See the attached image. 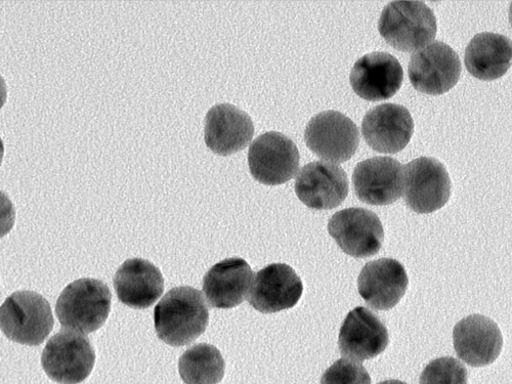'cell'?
Instances as JSON below:
<instances>
[{
    "instance_id": "6da1fadb",
    "label": "cell",
    "mask_w": 512,
    "mask_h": 384,
    "mask_svg": "<svg viewBox=\"0 0 512 384\" xmlns=\"http://www.w3.org/2000/svg\"><path fill=\"white\" fill-rule=\"evenodd\" d=\"M209 323V310L202 293L192 287L168 291L154 310L158 337L165 344L184 347L194 343Z\"/></svg>"
},
{
    "instance_id": "7a4b0ae2",
    "label": "cell",
    "mask_w": 512,
    "mask_h": 384,
    "mask_svg": "<svg viewBox=\"0 0 512 384\" xmlns=\"http://www.w3.org/2000/svg\"><path fill=\"white\" fill-rule=\"evenodd\" d=\"M109 287L97 279H80L61 293L56 314L64 328L89 334L100 329L111 311Z\"/></svg>"
},
{
    "instance_id": "3957f363",
    "label": "cell",
    "mask_w": 512,
    "mask_h": 384,
    "mask_svg": "<svg viewBox=\"0 0 512 384\" xmlns=\"http://www.w3.org/2000/svg\"><path fill=\"white\" fill-rule=\"evenodd\" d=\"M378 31L397 51L412 53L435 40L438 25L423 2H393L382 11Z\"/></svg>"
},
{
    "instance_id": "277c9868",
    "label": "cell",
    "mask_w": 512,
    "mask_h": 384,
    "mask_svg": "<svg viewBox=\"0 0 512 384\" xmlns=\"http://www.w3.org/2000/svg\"><path fill=\"white\" fill-rule=\"evenodd\" d=\"M54 323L49 302L33 291H17L0 307V330L21 345L40 346Z\"/></svg>"
},
{
    "instance_id": "5b68a950",
    "label": "cell",
    "mask_w": 512,
    "mask_h": 384,
    "mask_svg": "<svg viewBox=\"0 0 512 384\" xmlns=\"http://www.w3.org/2000/svg\"><path fill=\"white\" fill-rule=\"evenodd\" d=\"M96 353L84 334L63 329L54 335L42 353L41 364L47 375L62 384H78L93 371Z\"/></svg>"
},
{
    "instance_id": "8992f818",
    "label": "cell",
    "mask_w": 512,
    "mask_h": 384,
    "mask_svg": "<svg viewBox=\"0 0 512 384\" xmlns=\"http://www.w3.org/2000/svg\"><path fill=\"white\" fill-rule=\"evenodd\" d=\"M452 183L444 164L436 158L420 157L403 167V192L407 206L419 215L444 207Z\"/></svg>"
},
{
    "instance_id": "52a82bcc",
    "label": "cell",
    "mask_w": 512,
    "mask_h": 384,
    "mask_svg": "<svg viewBox=\"0 0 512 384\" xmlns=\"http://www.w3.org/2000/svg\"><path fill=\"white\" fill-rule=\"evenodd\" d=\"M305 141L319 158L344 163L356 154L360 132L356 123L345 114L325 111L310 120L305 131Z\"/></svg>"
},
{
    "instance_id": "ba28073f",
    "label": "cell",
    "mask_w": 512,
    "mask_h": 384,
    "mask_svg": "<svg viewBox=\"0 0 512 384\" xmlns=\"http://www.w3.org/2000/svg\"><path fill=\"white\" fill-rule=\"evenodd\" d=\"M300 151L285 135L269 132L251 144L248 165L254 180L268 186L289 182L300 167Z\"/></svg>"
},
{
    "instance_id": "9c48e42d",
    "label": "cell",
    "mask_w": 512,
    "mask_h": 384,
    "mask_svg": "<svg viewBox=\"0 0 512 384\" xmlns=\"http://www.w3.org/2000/svg\"><path fill=\"white\" fill-rule=\"evenodd\" d=\"M461 62L456 52L442 41L415 53L408 73L419 93L441 96L452 90L461 76Z\"/></svg>"
},
{
    "instance_id": "30bf717a",
    "label": "cell",
    "mask_w": 512,
    "mask_h": 384,
    "mask_svg": "<svg viewBox=\"0 0 512 384\" xmlns=\"http://www.w3.org/2000/svg\"><path fill=\"white\" fill-rule=\"evenodd\" d=\"M328 232L340 249L355 259L377 254L384 241L381 221L373 211L365 208L336 212L329 221Z\"/></svg>"
},
{
    "instance_id": "8fae6325",
    "label": "cell",
    "mask_w": 512,
    "mask_h": 384,
    "mask_svg": "<svg viewBox=\"0 0 512 384\" xmlns=\"http://www.w3.org/2000/svg\"><path fill=\"white\" fill-rule=\"evenodd\" d=\"M349 188L344 168L322 161L305 165L294 185L298 199L315 210H330L343 204Z\"/></svg>"
},
{
    "instance_id": "7c38bea8",
    "label": "cell",
    "mask_w": 512,
    "mask_h": 384,
    "mask_svg": "<svg viewBox=\"0 0 512 384\" xmlns=\"http://www.w3.org/2000/svg\"><path fill=\"white\" fill-rule=\"evenodd\" d=\"M390 344V335L380 318L364 307L347 316L338 336V348L344 358L363 362L382 354Z\"/></svg>"
},
{
    "instance_id": "4fadbf2b",
    "label": "cell",
    "mask_w": 512,
    "mask_h": 384,
    "mask_svg": "<svg viewBox=\"0 0 512 384\" xmlns=\"http://www.w3.org/2000/svg\"><path fill=\"white\" fill-rule=\"evenodd\" d=\"M304 292V285L295 271L284 264H273L261 270L252 282L248 302L264 314L293 308Z\"/></svg>"
},
{
    "instance_id": "5bb4252c",
    "label": "cell",
    "mask_w": 512,
    "mask_h": 384,
    "mask_svg": "<svg viewBox=\"0 0 512 384\" xmlns=\"http://www.w3.org/2000/svg\"><path fill=\"white\" fill-rule=\"evenodd\" d=\"M414 120L409 110L398 104H382L371 109L362 122V135L374 151L396 154L410 143Z\"/></svg>"
},
{
    "instance_id": "9a60e30c",
    "label": "cell",
    "mask_w": 512,
    "mask_h": 384,
    "mask_svg": "<svg viewBox=\"0 0 512 384\" xmlns=\"http://www.w3.org/2000/svg\"><path fill=\"white\" fill-rule=\"evenodd\" d=\"M353 184L357 197L369 205L386 206L403 194V166L392 157H373L358 163Z\"/></svg>"
},
{
    "instance_id": "2e32d148",
    "label": "cell",
    "mask_w": 512,
    "mask_h": 384,
    "mask_svg": "<svg viewBox=\"0 0 512 384\" xmlns=\"http://www.w3.org/2000/svg\"><path fill=\"white\" fill-rule=\"evenodd\" d=\"M404 79L402 65L389 53L375 52L359 59L353 67L350 81L354 92L362 99L379 102L393 98Z\"/></svg>"
},
{
    "instance_id": "e0dca14e",
    "label": "cell",
    "mask_w": 512,
    "mask_h": 384,
    "mask_svg": "<svg viewBox=\"0 0 512 384\" xmlns=\"http://www.w3.org/2000/svg\"><path fill=\"white\" fill-rule=\"evenodd\" d=\"M457 356L472 367H485L499 357L503 337L498 325L482 315H471L459 321L453 330Z\"/></svg>"
},
{
    "instance_id": "ac0fdd59",
    "label": "cell",
    "mask_w": 512,
    "mask_h": 384,
    "mask_svg": "<svg viewBox=\"0 0 512 384\" xmlns=\"http://www.w3.org/2000/svg\"><path fill=\"white\" fill-rule=\"evenodd\" d=\"M254 135V124L248 114L231 104L213 106L206 114L204 140L206 146L222 156L245 149Z\"/></svg>"
},
{
    "instance_id": "d6986e66",
    "label": "cell",
    "mask_w": 512,
    "mask_h": 384,
    "mask_svg": "<svg viewBox=\"0 0 512 384\" xmlns=\"http://www.w3.org/2000/svg\"><path fill=\"white\" fill-rule=\"evenodd\" d=\"M408 275L404 266L393 259L368 263L358 279L359 293L374 310L395 308L407 291Z\"/></svg>"
},
{
    "instance_id": "ffe728a7",
    "label": "cell",
    "mask_w": 512,
    "mask_h": 384,
    "mask_svg": "<svg viewBox=\"0 0 512 384\" xmlns=\"http://www.w3.org/2000/svg\"><path fill=\"white\" fill-rule=\"evenodd\" d=\"M253 273L243 259H227L213 266L203 279V292L211 308L228 310L241 305L250 291Z\"/></svg>"
},
{
    "instance_id": "44dd1931",
    "label": "cell",
    "mask_w": 512,
    "mask_h": 384,
    "mask_svg": "<svg viewBox=\"0 0 512 384\" xmlns=\"http://www.w3.org/2000/svg\"><path fill=\"white\" fill-rule=\"evenodd\" d=\"M118 300L135 310L153 306L163 294L164 280L160 270L143 259L123 263L114 278Z\"/></svg>"
},
{
    "instance_id": "7402d4cb",
    "label": "cell",
    "mask_w": 512,
    "mask_h": 384,
    "mask_svg": "<svg viewBox=\"0 0 512 384\" xmlns=\"http://www.w3.org/2000/svg\"><path fill=\"white\" fill-rule=\"evenodd\" d=\"M512 60L511 39L500 34H477L465 50L464 63L474 77L496 80L508 71Z\"/></svg>"
},
{
    "instance_id": "603a6c76",
    "label": "cell",
    "mask_w": 512,
    "mask_h": 384,
    "mask_svg": "<svg viewBox=\"0 0 512 384\" xmlns=\"http://www.w3.org/2000/svg\"><path fill=\"white\" fill-rule=\"evenodd\" d=\"M225 370L226 363L221 352L207 344L192 347L179 362L180 375L186 384H219Z\"/></svg>"
},
{
    "instance_id": "cb8c5ba5",
    "label": "cell",
    "mask_w": 512,
    "mask_h": 384,
    "mask_svg": "<svg viewBox=\"0 0 512 384\" xmlns=\"http://www.w3.org/2000/svg\"><path fill=\"white\" fill-rule=\"evenodd\" d=\"M468 373L457 359L444 357L432 361L420 375V384H467Z\"/></svg>"
},
{
    "instance_id": "d4e9b609",
    "label": "cell",
    "mask_w": 512,
    "mask_h": 384,
    "mask_svg": "<svg viewBox=\"0 0 512 384\" xmlns=\"http://www.w3.org/2000/svg\"><path fill=\"white\" fill-rule=\"evenodd\" d=\"M321 384H371V377L362 364L344 358L325 371Z\"/></svg>"
},
{
    "instance_id": "484cf974",
    "label": "cell",
    "mask_w": 512,
    "mask_h": 384,
    "mask_svg": "<svg viewBox=\"0 0 512 384\" xmlns=\"http://www.w3.org/2000/svg\"><path fill=\"white\" fill-rule=\"evenodd\" d=\"M16 222V210L9 196L0 191V238L8 235Z\"/></svg>"
},
{
    "instance_id": "4316f807",
    "label": "cell",
    "mask_w": 512,
    "mask_h": 384,
    "mask_svg": "<svg viewBox=\"0 0 512 384\" xmlns=\"http://www.w3.org/2000/svg\"><path fill=\"white\" fill-rule=\"evenodd\" d=\"M8 91L7 84L2 75H0V109L4 107L7 102Z\"/></svg>"
},
{
    "instance_id": "83f0119b",
    "label": "cell",
    "mask_w": 512,
    "mask_h": 384,
    "mask_svg": "<svg viewBox=\"0 0 512 384\" xmlns=\"http://www.w3.org/2000/svg\"><path fill=\"white\" fill-rule=\"evenodd\" d=\"M4 154H5V146H4L2 139H0V165H2V162L4 159Z\"/></svg>"
},
{
    "instance_id": "f1b7e54d",
    "label": "cell",
    "mask_w": 512,
    "mask_h": 384,
    "mask_svg": "<svg viewBox=\"0 0 512 384\" xmlns=\"http://www.w3.org/2000/svg\"><path fill=\"white\" fill-rule=\"evenodd\" d=\"M377 384H407V383L403 382L401 380L392 379V380L382 381V382H379Z\"/></svg>"
}]
</instances>
